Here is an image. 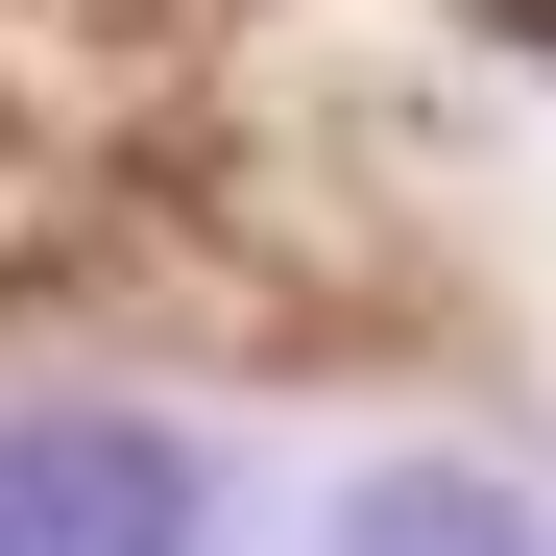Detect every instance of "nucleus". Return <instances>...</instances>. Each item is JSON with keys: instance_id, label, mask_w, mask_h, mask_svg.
Returning a JSON list of instances; mask_svg holds the SVG:
<instances>
[{"instance_id": "nucleus-1", "label": "nucleus", "mask_w": 556, "mask_h": 556, "mask_svg": "<svg viewBox=\"0 0 556 556\" xmlns=\"http://www.w3.org/2000/svg\"><path fill=\"white\" fill-rule=\"evenodd\" d=\"M0 556H218V435H169V412H0Z\"/></svg>"}, {"instance_id": "nucleus-2", "label": "nucleus", "mask_w": 556, "mask_h": 556, "mask_svg": "<svg viewBox=\"0 0 556 556\" xmlns=\"http://www.w3.org/2000/svg\"><path fill=\"white\" fill-rule=\"evenodd\" d=\"M315 556H556V532L484 484V459H363V484L315 508Z\"/></svg>"}]
</instances>
